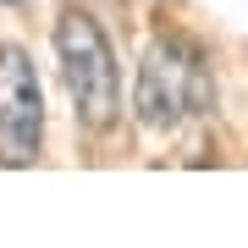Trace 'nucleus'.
<instances>
[{"label": "nucleus", "mask_w": 248, "mask_h": 248, "mask_svg": "<svg viewBox=\"0 0 248 248\" xmlns=\"http://www.w3.org/2000/svg\"><path fill=\"white\" fill-rule=\"evenodd\" d=\"M55 55H61V78H66L72 105H78V122L105 133L122 110V78H116L110 45L89 11H66L55 22Z\"/></svg>", "instance_id": "f257e3e1"}, {"label": "nucleus", "mask_w": 248, "mask_h": 248, "mask_svg": "<svg viewBox=\"0 0 248 248\" xmlns=\"http://www.w3.org/2000/svg\"><path fill=\"white\" fill-rule=\"evenodd\" d=\"M215 99L210 89V72H204V55L187 45V39H160V45L143 55V72H138V89H133V105L143 116V127H177L182 116L204 110Z\"/></svg>", "instance_id": "f03ea898"}, {"label": "nucleus", "mask_w": 248, "mask_h": 248, "mask_svg": "<svg viewBox=\"0 0 248 248\" xmlns=\"http://www.w3.org/2000/svg\"><path fill=\"white\" fill-rule=\"evenodd\" d=\"M45 143V94L33 61L17 45H0V166H33Z\"/></svg>", "instance_id": "7ed1b4c3"}]
</instances>
